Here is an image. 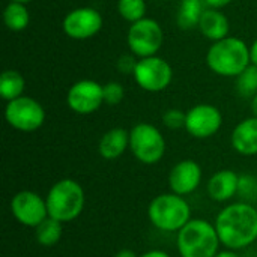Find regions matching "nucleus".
Listing matches in <instances>:
<instances>
[{"label": "nucleus", "mask_w": 257, "mask_h": 257, "mask_svg": "<svg viewBox=\"0 0 257 257\" xmlns=\"http://www.w3.org/2000/svg\"><path fill=\"white\" fill-rule=\"evenodd\" d=\"M214 224L227 250H244L257 241V209L251 203L238 202L223 208Z\"/></svg>", "instance_id": "nucleus-1"}, {"label": "nucleus", "mask_w": 257, "mask_h": 257, "mask_svg": "<svg viewBox=\"0 0 257 257\" xmlns=\"http://www.w3.org/2000/svg\"><path fill=\"white\" fill-rule=\"evenodd\" d=\"M250 63V47L235 36L214 42L206 54L208 68L221 77L236 78Z\"/></svg>", "instance_id": "nucleus-2"}, {"label": "nucleus", "mask_w": 257, "mask_h": 257, "mask_svg": "<svg viewBox=\"0 0 257 257\" xmlns=\"http://www.w3.org/2000/svg\"><path fill=\"white\" fill-rule=\"evenodd\" d=\"M176 244L181 257H215L220 251L221 241L215 224L203 218H191L178 232Z\"/></svg>", "instance_id": "nucleus-3"}, {"label": "nucleus", "mask_w": 257, "mask_h": 257, "mask_svg": "<svg viewBox=\"0 0 257 257\" xmlns=\"http://www.w3.org/2000/svg\"><path fill=\"white\" fill-rule=\"evenodd\" d=\"M45 200L48 217L60 223H69L81 215L86 203V196L83 187L77 181L66 178L51 185Z\"/></svg>", "instance_id": "nucleus-4"}, {"label": "nucleus", "mask_w": 257, "mask_h": 257, "mask_svg": "<svg viewBox=\"0 0 257 257\" xmlns=\"http://www.w3.org/2000/svg\"><path fill=\"white\" fill-rule=\"evenodd\" d=\"M148 217L158 230L178 233L191 221V208L182 196L164 193L151 200Z\"/></svg>", "instance_id": "nucleus-5"}, {"label": "nucleus", "mask_w": 257, "mask_h": 257, "mask_svg": "<svg viewBox=\"0 0 257 257\" xmlns=\"http://www.w3.org/2000/svg\"><path fill=\"white\" fill-rule=\"evenodd\" d=\"M166 139L152 123L140 122L130 131V151L143 164L152 166L163 160L166 154Z\"/></svg>", "instance_id": "nucleus-6"}, {"label": "nucleus", "mask_w": 257, "mask_h": 257, "mask_svg": "<svg viewBox=\"0 0 257 257\" xmlns=\"http://www.w3.org/2000/svg\"><path fill=\"white\" fill-rule=\"evenodd\" d=\"M164 41V33L158 21L154 18H142L130 26L126 42L131 54L139 59L157 56Z\"/></svg>", "instance_id": "nucleus-7"}, {"label": "nucleus", "mask_w": 257, "mask_h": 257, "mask_svg": "<svg viewBox=\"0 0 257 257\" xmlns=\"http://www.w3.org/2000/svg\"><path fill=\"white\" fill-rule=\"evenodd\" d=\"M5 119L17 131L33 133L45 122V110L36 99L30 96H20L9 101L5 107Z\"/></svg>", "instance_id": "nucleus-8"}, {"label": "nucleus", "mask_w": 257, "mask_h": 257, "mask_svg": "<svg viewBox=\"0 0 257 257\" xmlns=\"http://www.w3.org/2000/svg\"><path fill=\"white\" fill-rule=\"evenodd\" d=\"M133 77L139 87H142L143 90L161 92L170 86L173 78V69L166 59L151 56L139 59Z\"/></svg>", "instance_id": "nucleus-9"}, {"label": "nucleus", "mask_w": 257, "mask_h": 257, "mask_svg": "<svg viewBox=\"0 0 257 257\" xmlns=\"http://www.w3.org/2000/svg\"><path fill=\"white\" fill-rule=\"evenodd\" d=\"M11 212L14 218L26 227H38L48 218L47 200L30 190L18 191L11 200Z\"/></svg>", "instance_id": "nucleus-10"}, {"label": "nucleus", "mask_w": 257, "mask_h": 257, "mask_svg": "<svg viewBox=\"0 0 257 257\" xmlns=\"http://www.w3.org/2000/svg\"><path fill=\"white\" fill-rule=\"evenodd\" d=\"M221 125V111L212 104H197L187 111L185 130L194 139H209L220 131Z\"/></svg>", "instance_id": "nucleus-11"}, {"label": "nucleus", "mask_w": 257, "mask_h": 257, "mask_svg": "<svg viewBox=\"0 0 257 257\" xmlns=\"http://www.w3.org/2000/svg\"><path fill=\"white\" fill-rule=\"evenodd\" d=\"M102 27L101 14L90 6L75 8L63 18L62 29L66 36L77 41L93 38Z\"/></svg>", "instance_id": "nucleus-12"}, {"label": "nucleus", "mask_w": 257, "mask_h": 257, "mask_svg": "<svg viewBox=\"0 0 257 257\" xmlns=\"http://www.w3.org/2000/svg\"><path fill=\"white\" fill-rule=\"evenodd\" d=\"M66 104L77 114H92L104 104L102 86L95 80H80L69 87Z\"/></svg>", "instance_id": "nucleus-13"}, {"label": "nucleus", "mask_w": 257, "mask_h": 257, "mask_svg": "<svg viewBox=\"0 0 257 257\" xmlns=\"http://www.w3.org/2000/svg\"><path fill=\"white\" fill-rule=\"evenodd\" d=\"M202 167L194 160H182L176 163L169 173V185L172 193L182 197L194 193L202 184Z\"/></svg>", "instance_id": "nucleus-14"}, {"label": "nucleus", "mask_w": 257, "mask_h": 257, "mask_svg": "<svg viewBox=\"0 0 257 257\" xmlns=\"http://www.w3.org/2000/svg\"><path fill=\"white\" fill-rule=\"evenodd\" d=\"M239 175L233 170L224 169L214 173L208 181V194L214 202H227L238 196Z\"/></svg>", "instance_id": "nucleus-15"}, {"label": "nucleus", "mask_w": 257, "mask_h": 257, "mask_svg": "<svg viewBox=\"0 0 257 257\" xmlns=\"http://www.w3.org/2000/svg\"><path fill=\"white\" fill-rule=\"evenodd\" d=\"M230 142L238 154L244 157L257 155V117L251 116L239 122L232 131Z\"/></svg>", "instance_id": "nucleus-16"}, {"label": "nucleus", "mask_w": 257, "mask_h": 257, "mask_svg": "<svg viewBox=\"0 0 257 257\" xmlns=\"http://www.w3.org/2000/svg\"><path fill=\"white\" fill-rule=\"evenodd\" d=\"M130 149V131L123 128H111L102 134L98 143V152L104 160H117Z\"/></svg>", "instance_id": "nucleus-17"}, {"label": "nucleus", "mask_w": 257, "mask_h": 257, "mask_svg": "<svg viewBox=\"0 0 257 257\" xmlns=\"http://www.w3.org/2000/svg\"><path fill=\"white\" fill-rule=\"evenodd\" d=\"M199 29L208 39L217 42L229 36L230 24H229V18L221 11L214 8H206L199 21Z\"/></svg>", "instance_id": "nucleus-18"}, {"label": "nucleus", "mask_w": 257, "mask_h": 257, "mask_svg": "<svg viewBox=\"0 0 257 257\" xmlns=\"http://www.w3.org/2000/svg\"><path fill=\"white\" fill-rule=\"evenodd\" d=\"M205 6V0H182L176 15L178 26L185 30L199 27V21L206 9Z\"/></svg>", "instance_id": "nucleus-19"}, {"label": "nucleus", "mask_w": 257, "mask_h": 257, "mask_svg": "<svg viewBox=\"0 0 257 257\" xmlns=\"http://www.w3.org/2000/svg\"><path fill=\"white\" fill-rule=\"evenodd\" d=\"M26 89V80L24 77L14 69H6L0 75V95L5 101H14L20 96H23V92Z\"/></svg>", "instance_id": "nucleus-20"}, {"label": "nucleus", "mask_w": 257, "mask_h": 257, "mask_svg": "<svg viewBox=\"0 0 257 257\" xmlns=\"http://www.w3.org/2000/svg\"><path fill=\"white\" fill-rule=\"evenodd\" d=\"M3 23L12 32L24 30L30 23V15L24 3L9 2L3 11Z\"/></svg>", "instance_id": "nucleus-21"}, {"label": "nucleus", "mask_w": 257, "mask_h": 257, "mask_svg": "<svg viewBox=\"0 0 257 257\" xmlns=\"http://www.w3.org/2000/svg\"><path fill=\"white\" fill-rule=\"evenodd\" d=\"M63 223L48 217L38 227H35V238L42 247H54L62 238Z\"/></svg>", "instance_id": "nucleus-22"}, {"label": "nucleus", "mask_w": 257, "mask_h": 257, "mask_svg": "<svg viewBox=\"0 0 257 257\" xmlns=\"http://www.w3.org/2000/svg\"><path fill=\"white\" fill-rule=\"evenodd\" d=\"M236 92L244 98H253L257 93V66L250 63L236 77Z\"/></svg>", "instance_id": "nucleus-23"}, {"label": "nucleus", "mask_w": 257, "mask_h": 257, "mask_svg": "<svg viewBox=\"0 0 257 257\" xmlns=\"http://www.w3.org/2000/svg\"><path fill=\"white\" fill-rule=\"evenodd\" d=\"M117 12L125 21L133 24L145 18L146 2L145 0H117Z\"/></svg>", "instance_id": "nucleus-24"}, {"label": "nucleus", "mask_w": 257, "mask_h": 257, "mask_svg": "<svg viewBox=\"0 0 257 257\" xmlns=\"http://www.w3.org/2000/svg\"><path fill=\"white\" fill-rule=\"evenodd\" d=\"M238 196L245 203L254 205L257 202V176L244 173L239 175V185H238Z\"/></svg>", "instance_id": "nucleus-25"}, {"label": "nucleus", "mask_w": 257, "mask_h": 257, "mask_svg": "<svg viewBox=\"0 0 257 257\" xmlns=\"http://www.w3.org/2000/svg\"><path fill=\"white\" fill-rule=\"evenodd\" d=\"M102 92H104V104H108V105L120 104L123 99V95H125L122 84H119L117 81H110V83L104 84Z\"/></svg>", "instance_id": "nucleus-26"}, {"label": "nucleus", "mask_w": 257, "mask_h": 257, "mask_svg": "<svg viewBox=\"0 0 257 257\" xmlns=\"http://www.w3.org/2000/svg\"><path fill=\"white\" fill-rule=\"evenodd\" d=\"M187 113L179 108H169L163 114V123L169 130H181L185 128Z\"/></svg>", "instance_id": "nucleus-27"}, {"label": "nucleus", "mask_w": 257, "mask_h": 257, "mask_svg": "<svg viewBox=\"0 0 257 257\" xmlns=\"http://www.w3.org/2000/svg\"><path fill=\"white\" fill-rule=\"evenodd\" d=\"M137 62L139 60H136V56L134 54H125V56H122V57L117 59V69L122 74H134L136 66H137Z\"/></svg>", "instance_id": "nucleus-28"}, {"label": "nucleus", "mask_w": 257, "mask_h": 257, "mask_svg": "<svg viewBox=\"0 0 257 257\" xmlns=\"http://www.w3.org/2000/svg\"><path fill=\"white\" fill-rule=\"evenodd\" d=\"M208 8H214V9H221L224 6H227L229 3H232V0H205Z\"/></svg>", "instance_id": "nucleus-29"}, {"label": "nucleus", "mask_w": 257, "mask_h": 257, "mask_svg": "<svg viewBox=\"0 0 257 257\" xmlns=\"http://www.w3.org/2000/svg\"><path fill=\"white\" fill-rule=\"evenodd\" d=\"M139 257H170L166 251H163V250H149V251H146V253H143L142 256Z\"/></svg>", "instance_id": "nucleus-30"}, {"label": "nucleus", "mask_w": 257, "mask_h": 257, "mask_svg": "<svg viewBox=\"0 0 257 257\" xmlns=\"http://www.w3.org/2000/svg\"><path fill=\"white\" fill-rule=\"evenodd\" d=\"M250 62L257 66V39L250 45Z\"/></svg>", "instance_id": "nucleus-31"}, {"label": "nucleus", "mask_w": 257, "mask_h": 257, "mask_svg": "<svg viewBox=\"0 0 257 257\" xmlns=\"http://www.w3.org/2000/svg\"><path fill=\"white\" fill-rule=\"evenodd\" d=\"M114 257H139L133 250H130V248H122V250H119L117 253H116V256Z\"/></svg>", "instance_id": "nucleus-32"}, {"label": "nucleus", "mask_w": 257, "mask_h": 257, "mask_svg": "<svg viewBox=\"0 0 257 257\" xmlns=\"http://www.w3.org/2000/svg\"><path fill=\"white\" fill-rule=\"evenodd\" d=\"M215 257H241L236 251L233 250H224V251H218V254Z\"/></svg>", "instance_id": "nucleus-33"}, {"label": "nucleus", "mask_w": 257, "mask_h": 257, "mask_svg": "<svg viewBox=\"0 0 257 257\" xmlns=\"http://www.w3.org/2000/svg\"><path fill=\"white\" fill-rule=\"evenodd\" d=\"M251 111H253V116L257 117V93L251 98Z\"/></svg>", "instance_id": "nucleus-34"}, {"label": "nucleus", "mask_w": 257, "mask_h": 257, "mask_svg": "<svg viewBox=\"0 0 257 257\" xmlns=\"http://www.w3.org/2000/svg\"><path fill=\"white\" fill-rule=\"evenodd\" d=\"M9 2H17V3H29V2H32V0H9Z\"/></svg>", "instance_id": "nucleus-35"}]
</instances>
